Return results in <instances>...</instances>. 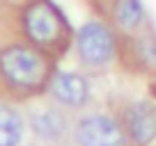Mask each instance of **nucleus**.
Instances as JSON below:
<instances>
[{
	"label": "nucleus",
	"instance_id": "nucleus-1",
	"mask_svg": "<svg viewBox=\"0 0 156 146\" xmlns=\"http://www.w3.org/2000/svg\"><path fill=\"white\" fill-rule=\"evenodd\" d=\"M0 73L12 87L32 91L46 82L48 64L39 50L28 46H9L0 53Z\"/></svg>",
	"mask_w": 156,
	"mask_h": 146
},
{
	"label": "nucleus",
	"instance_id": "nucleus-2",
	"mask_svg": "<svg viewBox=\"0 0 156 146\" xmlns=\"http://www.w3.org/2000/svg\"><path fill=\"white\" fill-rule=\"evenodd\" d=\"M23 28L28 39L39 48H58L69 34L67 21L48 0H32L23 12Z\"/></svg>",
	"mask_w": 156,
	"mask_h": 146
},
{
	"label": "nucleus",
	"instance_id": "nucleus-3",
	"mask_svg": "<svg viewBox=\"0 0 156 146\" xmlns=\"http://www.w3.org/2000/svg\"><path fill=\"white\" fill-rule=\"evenodd\" d=\"M76 50L85 66H106L115 57V34L99 21H87L76 34Z\"/></svg>",
	"mask_w": 156,
	"mask_h": 146
},
{
	"label": "nucleus",
	"instance_id": "nucleus-4",
	"mask_svg": "<svg viewBox=\"0 0 156 146\" xmlns=\"http://www.w3.org/2000/svg\"><path fill=\"white\" fill-rule=\"evenodd\" d=\"M78 146H126L124 128L108 114H87L76 126Z\"/></svg>",
	"mask_w": 156,
	"mask_h": 146
},
{
	"label": "nucleus",
	"instance_id": "nucleus-5",
	"mask_svg": "<svg viewBox=\"0 0 156 146\" xmlns=\"http://www.w3.org/2000/svg\"><path fill=\"white\" fill-rule=\"evenodd\" d=\"M124 128L138 146H147L156 139V105L151 103H133L126 107Z\"/></svg>",
	"mask_w": 156,
	"mask_h": 146
},
{
	"label": "nucleus",
	"instance_id": "nucleus-6",
	"mask_svg": "<svg viewBox=\"0 0 156 146\" xmlns=\"http://www.w3.org/2000/svg\"><path fill=\"white\" fill-rule=\"evenodd\" d=\"M51 94H53L55 101H60L62 105L80 107V105L87 103L90 85H87V80H85L83 75L62 71V73H55L53 78H51Z\"/></svg>",
	"mask_w": 156,
	"mask_h": 146
},
{
	"label": "nucleus",
	"instance_id": "nucleus-7",
	"mask_svg": "<svg viewBox=\"0 0 156 146\" xmlns=\"http://www.w3.org/2000/svg\"><path fill=\"white\" fill-rule=\"evenodd\" d=\"M112 18L124 32H136L145 23V9L140 0H115L112 2Z\"/></svg>",
	"mask_w": 156,
	"mask_h": 146
},
{
	"label": "nucleus",
	"instance_id": "nucleus-8",
	"mask_svg": "<svg viewBox=\"0 0 156 146\" xmlns=\"http://www.w3.org/2000/svg\"><path fill=\"white\" fill-rule=\"evenodd\" d=\"M23 135V119L14 107L0 103V146H16Z\"/></svg>",
	"mask_w": 156,
	"mask_h": 146
},
{
	"label": "nucleus",
	"instance_id": "nucleus-9",
	"mask_svg": "<svg viewBox=\"0 0 156 146\" xmlns=\"http://www.w3.org/2000/svg\"><path fill=\"white\" fill-rule=\"evenodd\" d=\"M32 128L41 137L55 139V137H60L64 132V119H62V114L53 112V110H46V112H39L32 117Z\"/></svg>",
	"mask_w": 156,
	"mask_h": 146
},
{
	"label": "nucleus",
	"instance_id": "nucleus-10",
	"mask_svg": "<svg viewBox=\"0 0 156 146\" xmlns=\"http://www.w3.org/2000/svg\"><path fill=\"white\" fill-rule=\"evenodd\" d=\"M138 50H140V57L147 59V64H156V39L154 37H142L138 41Z\"/></svg>",
	"mask_w": 156,
	"mask_h": 146
}]
</instances>
